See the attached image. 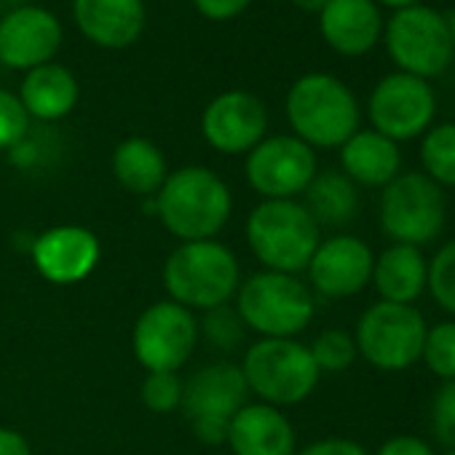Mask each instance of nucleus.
Listing matches in <instances>:
<instances>
[{"label":"nucleus","mask_w":455,"mask_h":455,"mask_svg":"<svg viewBox=\"0 0 455 455\" xmlns=\"http://www.w3.org/2000/svg\"><path fill=\"white\" fill-rule=\"evenodd\" d=\"M153 201L161 225L180 239V244L214 239L234 212L231 188L206 166H182L169 172Z\"/></svg>","instance_id":"obj_1"},{"label":"nucleus","mask_w":455,"mask_h":455,"mask_svg":"<svg viewBox=\"0 0 455 455\" xmlns=\"http://www.w3.org/2000/svg\"><path fill=\"white\" fill-rule=\"evenodd\" d=\"M322 242V228L298 198L260 201L247 217V244L266 271L292 274L308 268Z\"/></svg>","instance_id":"obj_2"},{"label":"nucleus","mask_w":455,"mask_h":455,"mask_svg":"<svg viewBox=\"0 0 455 455\" xmlns=\"http://www.w3.org/2000/svg\"><path fill=\"white\" fill-rule=\"evenodd\" d=\"M242 284V268L236 255L225 244L182 242L164 263V290L169 300L188 311H212L228 306Z\"/></svg>","instance_id":"obj_3"},{"label":"nucleus","mask_w":455,"mask_h":455,"mask_svg":"<svg viewBox=\"0 0 455 455\" xmlns=\"http://www.w3.org/2000/svg\"><path fill=\"white\" fill-rule=\"evenodd\" d=\"M287 121L308 148H340L359 132V102L354 92L330 73L300 76L287 92Z\"/></svg>","instance_id":"obj_4"},{"label":"nucleus","mask_w":455,"mask_h":455,"mask_svg":"<svg viewBox=\"0 0 455 455\" xmlns=\"http://www.w3.org/2000/svg\"><path fill=\"white\" fill-rule=\"evenodd\" d=\"M236 314L263 338H298L314 322L316 300L298 276L263 268L239 284Z\"/></svg>","instance_id":"obj_5"},{"label":"nucleus","mask_w":455,"mask_h":455,"mask_svg":"<svg viewBox=\"0 0 455 455\" xmlns=\"http://www.w3.org/2000/svg\"><path fill=\"white\" fill-rule=\"evenodd\" d=\"M239 367L250 394L279 410L306 402L322 380L308 346L298 338H260L247 348Z\"/></svg>","instance_id":"obj_6"},{"label":"nucleus","mask_w":455,"mask_h":455,"mask_svg":"<svg viewBox=\"0 0 455 455\" xmlns=\"http://www.w3.org/2000/svg\"><path fill=\"white\" fill-rule=\"evenodd\" d=\"M378 220L380 231L391 244L428 247L447 222V196L423 172H399L386 188H380Z\"/></svg>","instance_id":"obj_7"},{"label":"nucleus","mask_w":455,"mask_h":455,"mask_svg":"<svg viewBox=\"0 0 455 455\" xmlns=\"http://www.w3.org/2000/svg\"><path fill=\"white\" fill-rule=\"evenodd\" d=\"M426 316L418 306L378 300L356 322L354 340L359 356L380 372H404L420 362Z\"/></svg>","instance_id":"obj_8"},{"label":"nucleus","mask_w":455,"mask_h":455,"mask_svg":"<svg viewBox=\"0 0 455 455\" xmlns=\"http://www.w3.org/2000/svg\"><path fill=\"white\" fill-rule=\"evenodd\" d=\"M250 388L234 362H212L182 380V404L190 431L204 444H222L234 415L247 404Z\"/></svg>","instance_id":"obj_9"},{"label":"nucleus","mask_w":455,"mask_h":455,"mask_svg":"<svg viewBox=\"0 0 455 455\" xmlns=\"http://www.w3.org/2000/svg\"><path fill=\"white\" fill-rule=\"evenodd\" d=\"M386 52L399 73L415 78H436L452 62V38L447 28V17H442L431 6H410L394 12L386 25Z\"/></svg>","instance_id":"obj_10"},{"label":"nucleus","mask_w":455,"mask_h":455,"mask_svg":"<svg viewBox=\"0 0 455 455\" xmlns=\"http://www.w3.org/2000/svg\"><path fill=\"white\" fill-rule=\"evenodd\" d=\"M196 343L198 322L174 300L148 306L132 330L134 356L148 372H177L193 356Z\"/></svg>","instance_id":"obj_11"},{"label":"nucleus","mask_w":455,"mask_h":455,"mask_svg":"<svg viewBox=\"0 0 455 455\" xmlns=\"http://www.w3.org/2000/svg\"><path fill=\"white\" fill-rule=\"evenodd\" d=\"M436 116V94L428 81L391 73L380 78L367 100V118L372 129L388 140L410 142L426 134Z\"/></svg>","instance_id":"obj_12"},{"label":"nucleus","mask_w":455,"mask_h":455,"mask_svg":"<svg viewBox=\"0 0 455 455\" xmlns=\"http://www.w3.org/2000/svg\"><path fill=\"white\" fill-rule=\"evenodd\" d=\"M244 174L250 188L263 196V201L298 198L319 174V161L314 148L295 134H276L266 137L247 153Z\"/></svg>","instance_id":"obj_13"},{"label":"nucleus","mask_w":455,"mask_h":455,"mask_svg":"<svg viewBox=\"0 0 455 455\" xmlns=\"http://www.w3.org/2000/svg\"><path fill=\"white\" fill-rule=\"evenodd\" d=\"M268 110L263 100L244 89H231L217 94L201 116V134L217 153L239 156L250 153L266 140Z\"/></svg>","instance_id":"obj_14"},{"label":"nucleus","mask_w":455,"mask_h":455,"mask_svg":"<svg viewBox=\"0 0 455 455\" xmlns=\"http://www.w3.org/2000/svg\"><path fill=\"white\" fill-rule=\"evenodd\" d=\"M375 252L367 242L351 234H335L322 239L306 274L311 292L340 300L359 295L372 279Z\"/></svg>","instance_id":"obj_15"},{"label":"nucleus","mask_w":455,"mask_h":455,"mask_svg":"<svg viewBox=\"0 0 455 455\" xmlns=\"http://www.w3.org/2000/svg\"><path fill=\"white\" fill-rule=\"evenodd\" d=\"M62 46L60 20L41 6H20L0 17V62L12 70L49 65Z\"/></svg>","instance_id":"obj_16"},{"label":"nucleus","mask_w":455,"mask_h":455,"mask_svg":"<svg viewBox=\"0 0 455 455\" xmlns=\"http://www.w3.org/2000/svg\"><path fill=\"white\" fill-rule=\"evenodd\" d=\"M33 263L52 284H78L100 266V239L81 225H57L33 239Z\"/></svg>","instance_id":"obj_17"},{"label":"nucleus","mask_w":455,"mask_h":455,"mask_svg":"<svg viewBox=\"0 0 455 455\" xmlns=\"http://www.w3.org/2000/svg\"><path fill=\"white\" fill-rule=\"evenodd\" d=\"M234 455H295L298 436L290 418L266 402H247L228 426Z\"/></svg>","instance_id":"obj_18"},{"label":"nucleus","mask_w":455,"mask_h":455,"mask_svg":"<svg viewBox=\"0 0 455 455\" xmlns=\"http://www.w3.org/2000/svg\"><path fill=\"white\" fill-rule=\"evenodd\" d=\"M324 44L343 57H362L383 36V20L375 0H327L319 12Z\"/></svg>","instance_id":"obj_19"},{"label":"nucleus","mask_w":455,"mask_h":455,"mask_svg":"<svg viewBox=\"0 0 455 455\" xmlns=\"http://www.w3.org/2000/svg\"><path fill=\"white\" fill-rule=\"evenodd\" d=\"M73 17L86 41L126 49L145 30V0H73Z\"/></svg>","instance_id":"obj_20"},{"label":"nucleus","mask_w":455,"mask_h":455,"mask_svg":"<svg viewBox=\"0 0 455 455\" xmlns=\"http://www.w3.org/2000/svg\"><path fill=\"white\" fill-rule=\"evenodd\" d=\"M370 284L386 303L415 306L426 295L428 258L418 247L388 244L380 255H375Z\"/></svg>","instance_id":"obj_21"},{"label":"nucleus","mask_w":455,"mask_h":455,"mask_svg":"<svg viewBox=\"0 0 455 455\" xmlns=\"http://www.w3.org/2000/svg\"><path fill=\"white\" fill-rule=\"evenodd\" d=\"M340 166L354 185L386 188L402 169V153L375 129H359L340 145Z\"/></svg>","instance_id":"obj_22"},{"label":"nucleus","mask_w":455,"mask_h":455,"mask_svg":"<svg viewBox=\"0 0 455 455\" xmlns=\"http://www.w3.org/2000/svg\"><path fill=\"white\" fill-rule=\"evenodd\" d=\"M17 97L22 100L30 118L60 121L73 113V108L78 105L81 89H78L76 76L65 65L49 62L25 73V81Z\"/></svg>","instance_id":"obj_23"},{"label":"nucleus","mask_w":455,"mask_h":455,"mask_svg":"<svg viewBox=\"0 0 455 455\" xmlns=\"http://www.w3.org/2000/svg\"><path fill=\"white\" fill-rule=\"evenodd\" d=\"M118 185L134 196L153 198L169 177L166 156L148 137H126L110 158Z\"/></svg>","instance_id":"obj_24"},{"label":"nucleus","mask_w":455,"mask_h":455,"mask_svg":"<svg viewBox=\"0 0 455 455\" xmlns=\"http://www.w3.org/2000/svg\"><path fill=\"white\" fill-rule=\"evenodd\" d=\"M303 206L319 222V228H343L359 212L356 185L335 169L319 172L303 193Z\"/></svg>","instance_id":"obj_25"},{"label":"nucleus","mask_w":455,"mask_h":455,"mask_svg":"<svg viewBox=\"0 0 455 455\" xmlns=\"http://www.w3.org/2000/svg\"><path fill=\"white\" fill-rule=\"evenodd\" d=\"M423 174L442 190L455 188V124H436L420 140Z\"/></svg>","instance_id":"obj_26"},{"label":"nucleus","mask_w":455,"mask_h":455,"mask_svg":"<svg viewBox=\"0 0 455 455\" xmlns=\"http://www.w3.org/2000/svg\"><path fill=\"white\" fill-rule=\"evenodd\" d=\"M420 362L442 383L455 380V319L436 322L426 330Z\"/></svg>","instance_id":"obj_27"},{"label":"nucleus","mask_w":455,"mask_h":455,"mask_svg":"<svg viewBox=\"0 0 455 455\" xmlns=\"http://www.w3.org/2000/svg\"><path fill=\"white\" fill-rule=\"evenodd\" d=\"M319 372H346L359 351H356V340H354V332H346V330H324L316 335V340L308 346Z\"/></svg>","instance_id":"obj_28"},{"label":"nucleus","mask_w":455,"mask_h":455,"mask_svg":"<svg viewBox=\"0 0 455 455\" xmlns=\"http://www.w3.org/2000/svg\"><path fill=\"white\" fill-rule=\"evenodd\" d=\"M431 300L455 319V239L444 242L434 258H428V284Z\"/></svg>","instance_id":"obj_29"},{"label":"nucleus","mask_w":455,"mask_h":455,"mask_svg":"<svg viewBox=\"0 0 455 455\" xmlns=\"http://www.w3.org/2000/svg\"><path fill=\"white\" fill-rule=\"evenodd\" d=\"M244 322L231 306H217L212 311H204V319L198 322V335L217 348V351H234L244 340Z\"/></svg>","instance_id":"obj_30"},{"label":"nucleus","mask_w":455,"mask_h":455,"mask_svg":"<svg viewBox=\"0 0 455 455\" xmlns=\"http://www.w3.org/2000/svg\"><path fill=\"white\" fill-rule=\"evenodd\" d=\"M142 404L156 415H169L182 404V378L177 372H148L142 380Z\"/></svg>","instance_id":"obj_31"},{"label":"nucleus","mask_w":455,"mask_h":455,"mask_svg":"<svg viewBox=\"0 0 455 455\" xmlns=\"http://www.w3.org/2000/svg\"><path fill=\"white\" fill-rule=\"evenodd\" d=\"M428 426L442 447L455 450V380H444L434 391L428 407Z\"/></svg>","instance_id":"obj_32"},{"label":"nucleus","mask_w":455,"mask_h":455,"mask_svg":"<svg viewBox=\"0 0 455 455\" xmlns=\"http://www.w3.org/2000/svg\"><path fill=\"white\" fill-rule=\"evenodd\" d=\"M30 134V116L22 100L0 89V150H14Z\"/></svg>","instance_id":"obj_33"},{"label":"nucleus","mask_w":455,"mask_h":455,"mask_svg":"<svg viewBox=\"0 0 455 455\" xmlns=\"http://www.w3.org/2000/svg\"><path fill=\"white\" fill-rule=\"evenodd\" d=\"M252 0H193L196 12L209 22H231L247 12Z\"/></svg>","instance_id":"obj_34"},{"label":"nucleus","mask_w":455,"mask_h":455,"mask_svg":"<svg viewBox=\"0 0 455 455\" xmlns=\"http://www.w3.org/2000/svg\"><path fill=\"white\" fill-rule=\"evenodd\" d=\"M370 455H439L434 450L431 442H426L423 436H415V434H396L391 439H386L375 452Z\"/></svg>","instance_id":"obj_35"},{"label":"nucleus","mask_w":455,"mask_h":455,"mask_svg":"<svg viewBox=\"0 0 455 455\" xmlns=\"http://www.w3.org/2000/svg\"><path fill=\"white\" fill-rule=\"evenodd\" d=\"M295 455H370V450L364 444L354 442V439L327 436V439H316V442L306 444Z\"/></svg>","instance_id":"obj_36"},{"label":"nucleus","mask_w":455,"mask_h":455,"mask_svg":"<svg viewBox=\"0 0 455 455\" xmlns=\"http://www.w3.org/2000/svg\"><path fill=\"white\" fill-rule=\"evenodd\" d=\"M0 455H33L30 442L20 431L0 426Z\"/></svg>","instance_id":"obj_37"},{"label":"nucleus","mask_w":455,"mask_h":455,"mask_svg":"<svg viewBox=\"0 0 455 455\" xmlns=\"http://www.w3.org/2000/svg\"><path fill=\"white\" fill-rule=\"evenodd\" d=\"M292 4L306 14H319L327 6V0H292Z\"/></svg>","instance_id":"obj_38"},{"label":"nucleus","mask_w":455,"mask_h":455,"mask_svg":"<svg viewBox=\"0 0 455 455\" xmlns=\"http://www.w3.org/2000/svg\"><path fill=\"white\" fill-rule=\"evenodd\" d=\"M378 4H383V6H388V9H394V12H402V9L418 6L420 0H378Z\"/></svg>","instance_id":"obj_39"},{"label":"nucleus","mask_w":455,"mask_h":455,"mask_svg":"<svg viewBox=\"0 0 455 455\" xmlns=\"http://www.w3.org/2000/svg\"><path fill=\"white\" fill-rule=\"evenodd\" d=\"M20 6H25V0H0V17L20 9Z\"/></svg>","instance_id":"obj_40"},{"label":"nucleus","mask_w":455,"mask_h":455,"mask_svg":"<svg viewBox=\"0 0 455 455\" xmlns=\"http://www.w3.org/2000/svg\"><path fill=\"white\" fill-rule=\"evenodd\" d=\"M447 28H450V38H452V49H455V9L447 17Z\"/></svg>","instance_id":"obj_41"},{"label":"nucleus","mask_w":455,"mask_h":455,"mask_svg":"<svg viewBox=\"0 0 455 455\" xmlns=\"http://www.w3.org/2000/svg\"><path fill=\"white\" fill-rule=\"evenodd\" d=\"M444 455H455V450H447V452H444Z\"/></svg>","instance_id":"obj_42"}]
</instances>
